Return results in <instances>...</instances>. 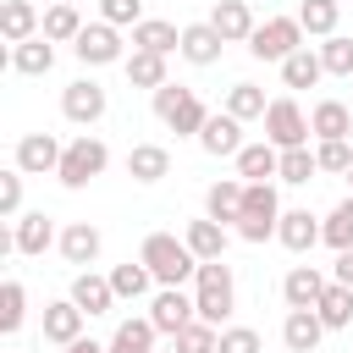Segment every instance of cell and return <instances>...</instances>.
<instances>
[{
    "mask_svg": "<svg viewBox=\"0 0 353 353\" xmlns=\"http://www.w3.org/2000/svg\"><path fill=\"white\" fill-rule=\"evenodd\" d=\"M138 259L154 270V281L160 287H182V281H193L199 276V254L188 248V237H176V232H149L143 237V248H138Z\"/></svg>",
    "mask_w": 353,
    "mask_h": 353,
    "instance_id": "1",
    "label": "cell"
},
{
    "mask_svg": "<svg viewBox=\"0 0 353 353\" xmlns=\"http://www.w3.org/2000/svg\"><path fill=\"white\" fill-rule=\"evenodd\" d=\"M193 303H199V320H210V325H226V320H232V309H237V281H232V265H226V259H199Z\"/></svg>",
    "mask_w": 353,
    "mask_h": 353,
    "instance_id": "2",
    "label": "cell"
},
{
    "mask_svg": "<svg viewBox=\"0 0 353 353\" xmlns=\"http://www.w3.org/2000/svg\"><path fill=\"white\" fill-rule=\"evenodd\" d=\"M276 226H281L276 182H243V210H237L232 232H237L243 243H265V237H276Z\"/></svg>",
    "mask_w": 353,
    "mask_h": 353,
    "instance_id": "3",
    "label": "cell"
},
{
    "mask_svg": "<svg viewBox=\"0 0 353 353\" xmlns=\"http://www.w3.org/2000/svg\"><path fill=\"white\" fill-rule=\"evenodd\" d=\"M154 116H160V121H165L176 138H199V132H204V121H210L204 99H199L193 88H182V83L154 88Z\"/></svg>",
    "mask_w": 353,
    "mask_h": 353,
    "instance_id": "4",
    "label": "cell"
},
{
    "mask_svg": "<svg viewBox=\"0 0 353 353\" xmlns=\"http://www.w3.org/2000/svg\"><path fill=\"white\" fill-rule=\"evenodd\" d=\"M105 165H110V149L94 138V132H77L66 149H61V165H55V176H61V188H88L94 176H105Z\"/></svg>",
    "mask_w": 353,
    "mask_h": 353,
    "instance_id": "5",
    "label": "cell"
},
{
    "mask_svg": "<svg viewBox=\"0 0 353 353\" xmlns=\"http://www.w3.org/2000/svg\"><path fill=\"white\" fill-rule=\"evenodd\" d=\"M292 50H303V22H298V11L292 17H265L259 28H254V39H248V55L254 61H287Z\"/></svg>",
    "mask_w": 353,
    "mask_h": 353,
    "instance_id": "6",
    "label": "cell"
},
{
    "mask_svg": "<svg viewBox=\"0 0 353 353\" xmlns=\"http://www.w3.org/2000/svg\"><path fill=\"white\" fill-rule=\"evenodd\" d=\"M72 55H77L83 66H116V61H127V39H121V28H110V22L99 17V22H88V28L72 39Z\"/></svg>",
    "mask_w": 353,
    "mask_h": 353,
    "instance_id": "7",
    "label": "cell"
},
{
    "mask_svg": "<svg viewBox=\"0 0 353 353\" xmlns=\"http://www.w3.org/2000/svg\"><path fill=\"white\" fill-rule=\"evenodd\" d=\"M265 138H270L276 149H298V143L314 138V127H309V116H303V105H298L292 94L270 99V110H265Z\"/></svg>",
    "mask_w": 353,
    "mask_h": 353,
    "instance_id": "8",
    "label": "cell"
},
{
    "mask_svg": "<svg viewBox=\"0 0 353 353\" xmlns=\"http://www.w3.org/2000/svg\"><path fill=\"white\" fill-rule=\"evenodd\" d=\"M105 110H110V94H105L94 77H77V83L61 88V116H66L72 127H94Z\"/></svg>",
    "mask_w": 353,
    "mask_h": 353,
    "instance_id": "9",
    "label": "cell"
},
{
    "mask_svg": "<svg viewBox=\"0 0 353 353\" xmlns=\"http://www.w3.org/2000/svg\"><path fill=\"white\" fill-rule=\"evenodd\" d=\"M149 320L160 325V336H176L182 325L199 320V303H193V292H182V287H154V298H149Z\"/></svg>",
    "mask_w": 353,
    "mask_h": 353,
    "instance_id": "10",
    "label": "cell"
},
{
    "mask_svg": "<svg viewBox=\"0 0 353 353\" xmlns=\"http://www.w3.org/2000/svg\"><path fill=\"white\" fill-rule=\"evenodd\" d=\"M61 138L55 132H22L17 138V154H11V165L17 171H28V176H44V171H55L61 165Z\"/></svg>",
    "mask_w": 353,
    "mask_h": 353,
    "instance_id": "11",
    "label": "cell"
},
{
    "mask_svg": "<svg viewBox=\"0 0 353 353\" xmlns=\"http://www.w3.org/2000/svg\"><path fill=\"white\" fill-rule=\"evenodd\" d=\"M199 149H204L210 160H237V149H243V121H237L232 110H210V121H204V132H199Z\"/></svg>",
    "mask_w": 353,
    "mask_h": 353,
    "instance_id": "12",
    "label": "cell"
},
{
    "mask_svg": "<svg viewBox=\"0 0 353 353\" xmlns=\"http://www.w3.org/2000/svg\"><path fill=\"white\" fill-rule=\"evenodd\" d=\"M66 298H72V303H77L88 320H94V314H110V309L121 303V298H116V287H110V276H99V270H77Z\"/></svg>",
    "mask_w": 353,
    "mask_h": 353,
    "instance_id": "13",
    "label": "cell"
},
{
    "mask_svg": "<svg viewBox=\"0 0 353 353\" xmlns=\"http://www.w3.org/2000/svg\"><path fill=\"white\" fill-rule=\"evenodd\" d=\"M61 259L66 265H77V270H88L94 259H99V248H105V237H99V226L94 221H72V226H61Z\"/></svg>",
    "mask_w": 353,
    "mask_h": 353,
    "instance_id": "14",
    "label": "cell"
},
{
    "mask_svg": "<svg viewBox=\"0 0 353 353\" xmlns=\"http://www.w3.org/2000/svg\"><path fill=\"white\" fill-rule=\"evenodd\" d=\"M210 28L226 39V44H248L254 39V6L248 0H215V11H210Z\"/></svg>",
    "mask_w": 353,
    "mask_h": 353,
    "instance_id": "15",
    "label": "cell"
},
{
    "mask_svg": "<svg viewBox=\"0 0 353 353\" xmlns=\"http://www.w3.org/2000/svg\"><path fill=\"white\" fill-rule=\"evenodd\" d=\"M325 287H331V276L320 265H292L287 281H281V298H287V309H314Z\"/></svg>",
    "mask_w": 353,
    "mask_h": 353,
    "instance_id": "16",
    "label": "cell"
},
{
    "mask_svg": "<svg viewBox=\"0 0 353 353\" xmlns=\"http://www.w3.org/2000/svg\"><path fill=\"white\" fill-rule=\"evenodd\" d=\"M11 237H17V254H28V259H39L50 243H61V232H55V221H50L44 210H28V215H17Z\"/></svg>",
    "mask_w": 353,
    "mask_h": 353,
    "instance_id": "17",
    "label": "cell"
},
{
    "mask_svg": "<svg viewBox=\"0 0 353 353\" xmlns=\"http://www.w3.org/2000/svg\"><path fill=\"white\" fill-rule=\"evenodd\" d=\"M320 232H325V221H314L309 210H281V226H276V243H281L287 254H309V248L320 243Z\"/></svg>",
    "mask_w": 353,
    "mask_h": 353,
    "instance_id": "18",
    "label": "cell"
},
{
    "mask_svg": "<svg viewBox=\"0 0 353 353\" xmlns=\"http://www.w3.org/2000/svg\"><path fill=\"white\" fill-rule=\"evenodd\" d=\"M83 309L72 303V298H55V303H44V342L50 347H66V342H77L83 336Z\"/></svg>",
    "mask_w": 353,
    "mask_h": 353,
    "instance_id": "19",
    "label": "cell"
},
{
    "mask_svg": "<svg viewBox=\"0 0 353 353\" xmlns=\"http://www.w3.org/2000/svg\"><path fill=\"white\" fill-rule=\"evenodd\" d=\"M221 50H226V39H221L210 22H188V28H182V50H176V55H182L188 66H215Z\"/></svg>",
    "mask_w": 353,
    "mask_h": 353,
    "instance_id": "20",
    "label": "cell"
},
{
    "mask_svg": "<svg viewBox=\"0 0 353 353\" xmlns=\"http://www.w3.org/2000/svg\"><path fill=\"white\" fill-rule=\"evenodd\" d=\"M6 66H11V72H22V77H44V72L55 66V39H44V33H33V39H22V44H11V55H6Z\"/></svg>",
    "mask_w": 353,
    "mask_h": 353,
    "instance_id": "21",
    "label": "cell"
},
{
    "mask_svg": "<svg viewBox=\"0 0 353 353\" xmlns=\"http://www.w3.org/2000/svg\"><path fill=\"white\" fill-rule=\"evenodd\" d=\"M320 336H325V320H320L314 309H287V320H281V342H287V353H314Z\"/></svg>",
    "mask_w": 353,
    "mask_h": 353,
    "instance_id": "22",
    "label": "cell"
},
{
    "mask_svg": "<svg viewBox=\"0 0 353 353\" xmlns=\"http://www.w3.org/2000/svg\"><path fill=\"white\" fill-rule=\"evenodd\" d=\"M0 33H6V44H22V39L44 33V11L33 0H6L0 6Z\"/></svg>",
    "mask_w": 353,
    "mask_h": 353,
    "instance_id": "23",
    "label": "cell"
},
{
    "mask_svg": "<svg viewBox=\"0 0 353 353\" xmlns=\"http://www.w3.org/2000/svg\"><path fill=\"white\" fill-rule=\"evenodd\" d=\"M127 176H132V182H160V176H171V149H165V143H132V149H127Z\"/></svg>",
    "mask_w": 353,
    "mask_h": 353,
    "instance_id": "24",
    "label": "cell"
},
{
    "mask_svg": "<svg viewBox=\"0 0 353 353\" xmlns=\"http://www.w3.org/2000/svg\"><path fill=\"white\" fill-rule=\"evenodd\" d=\"M276 165H281V149H276L270 138H259V143H243V149H237V176H243V182H270V176H276Z\"/></svg>",
    "mask_w": 353,
    "mask_h": 353,
    "instance_id": "25",
    "label": "cell"
},
{
    "mask_svg": "<svg viewBox=\"0 0 353 353\" xmlns=\"http://www.w3.org/2000/svg\"><path fill=\"white\" fill-rule=\"evenodd\" d=\"M237 210H243V176H221V182H210V188H204V215H210V221L232 226V221H237Z\"/></svg>",
    "mask_w": 353,
    "mask_h": 353,
    "instance_id": "26",
    "label": "cell"
},
{
    "mask_svg": "<svg viewBox=\"0 0 353 353\" xmlns=\"http://www.w3.org/2000/svg\"><path fill=\"white\" fill-rule=\"evenodd\" d=\"M110 287H116V298H121V303H138V298H154V287H160V281H154V270H149L143 259H127V265H116V270H110Z\"/></svg>",
    "mask_w": 353,
    "mask_h": 353,
    "instance_id": "27",
    "label": "cell"
},
{
    "mask_svg": "<svg viewBox=\"0 0 353 353\" xmlns=\"http://www.w3.org/2000/svg\"><path fill=\"white\" fill-rule=\"evenodd\" d=\"M132 50L171 55V50H182V28H176V22H165V17H143V22L132 28Z\"/></svg>",
    "mask_w": 353,
    "mask_h": 353,
    "instance_id": "28",
    "label": "cell"
},
{
    "mask_svg": "<svg viewBox=\"0 0 353 353\" xmlns=\"http://www.w3.org/2000/svg\"><path fill=\"white\" fill-rule=\"evenodd\" d=\"M154 336H160V325H154L149 314H132V320L116 325V336H110L105 347H110V353H154Z\"/></svg>",
    "mask_w": 353,
    "mask_h": 353,
    "instance_id": "29",
    "label": "cell"
},
{
    "mask_svg": "<svg viewBox=\"0 0 353 353\" xmlns=\"http://www.w3.org/2000/svg\"><path fill=\"white\" fill-rule=\"evenodd\" d=\"M121 66H127V83H132V88H149V94H154V88L171 83V77H165V55H154V50H132Z\"/></svg>",
    "mask_w": 353,
    "mask_h": 353,
    "instance_id": "30",
    "label": "cell"
},
{
    "mask_svg": "<svg viewBox=\"0 0 353 353\" xmlns=\"http://www.w3.org/2000/svg\"><path fill=\"white\" fill-rule=\"evenodd\" d=\"M320 77H325V61H320V50H309V44L281 61V83H287V88H314Z\"/></svg>",
    "mask_w": 353,
    "mask_h": 353,
    "instance_id": "31",
    "label": "cell"
},
{
    "mask_svg": "<svg viewBox=\"0 0 353 353\" xmlns=\"http://www.w3.org/2000/svg\"><path fill=\"white\" fill-rule=\"evenodd\" d=\"M314 314L325 320V331H347V325H353V287H342V281H331V287L320 292V303H314Z\"/></svg>",
    "mask_w": 353,
    "mask_h": 353,
    "instance_id": "32",
    "label": "cell"
},
{
    "mask_svg": "<svg viewBox=\"0 0 353 353\" xmlns=\"http://www.w3.org/2000/svg\"><path fill=\"white\" fill-rule=\"evenodd\" d=\"M221 110H232L237 121H265L270 99H265V88H259V83H232V88H226V105H221Z\"/></svg>",
    "mask_w": 353,
    "mask_h": 353,
    "instance_id": "33",
    "label": "cell"
},
{
    "mask_svg": "<svg viewBox=\"0 0 353 353\" xmlns=\"http://www.w3.org/2000/svg\"><path fill=\"white\" fill-rule=\"evenodd\" d=\"M309 127H314V138H347L353 132V110L342 99H320L309 110Z\"/></svg>",
    "mask_w": 353,
    "mask_h": 353,
    "instance_id": "34",
    "label": "cell"
},
{
    "mask_svg": "<svg viewBox=\"0 0 353 353\" xmlns=\"http://www.w3.org/2000/svg\"><path fill=\"white\" fill-rule=\"evenodd\" d=\"M182 237H188V248H193L199 259H226V226H221V221H210V215H204V221H188Z\"/></svg>",
    "mask_w": 353,
    "mask_h": 353,
    "instance_id": "35",
    "label": "cell"
},
{
    "mask_svg": "<svg viewBox=\"0 0 353 353\" xmlns=\"http://www.w3.org/2000/svg\"><path fill=\"white\" fill-rule=\"evenodd\" d=\"M298 22H303L309 39H331L336 22H342V0H303L298 6Z\"/></svg>",
    "mask_w": 353,
    "mask_h": 353,
    "instance_id": "36",
    "label": "cell"
},
{
    "mask_svg": "<svg viewBox=\"0 0 353 353\" xmlns=\"http://www.w3.org/2000/svg\"><path fill=\"white\" fill-rule=\"evenodd\" d=\"M22 320H28V287H22L17 276H6V281H0V331L17 336Z\"/></svg>",
    "mask_w": 353,
    "mask_h": 353,
    "instance_id": "37",
    "label": "cell"
},
{
    "mask_svg": "<svg viewBox=\"0 0 353 353\" xmlns=\"http://www.w3.org/2000/svg\"><path fill=\"white\" fill-rule=\"evenodd\" d=\"M314 171H320V160H314V149H309V143H298V149H281V165H276V182H292V188H303V182H314Z\"/></svg>",
    "mask_w": 353,
    "mask_h": 353,
    "instance_id": "38",
    "label": "cell"
},
{
    "mask_svg": "<svg viewBox=\"0 0 353 353\" xmlns=\"http://www.w3.org/2000/svg\"><path fill=\"white\" fill-rule=\"evenodd\" d=\"M83 28H88V22H83V11H77V6H44V39L72 44Z\"/></svg>",
    "mask_w": 353,
    "mask_h": 353,
    "instance_id": "39",
    "label": "cell"
},
{
    "mask_svg": "<svg viewBox=\"0 0 353 353\" xmlns=\"http://www.w3.org/2000/svg\"><path fill=\"white\" fill-rule=\"evenodd\" d=\"M171 342H176L182 353H221V325H210V320H193V325H182Z\"/></svg>",
    "mask_w": 353,
    "mask_h": 353,
    "instance_id": "40",
    "label": "cell"
},
{
    "mask_svg": "<svg viewBox=\"0 0 353 353\" xmlns=\"http://www.w3.org/2000/svg\"><path fill=\"white\" fill-rule=\"evenodd\" d=\"M320 243H331L336 254H342V248H353V193H347V199H342V204L325 215V232H320Z\"/></svg>",
    "mask_w": 353,
    "mask_h": 353,
    "instance_id": "41",
    "label": "cell"
},
{
    "mask_svg": "<svg viewBox=\"0 0 353 353\" xmlns=\"http://www.w3.org/2000/svg\"><path fill=\"white\" fill-rule=\"evenodd\" d=\"M320 61H325L331 77H353V39H347V33H331V39L320 44Z\"/></svg>",
    "mask_w": 353,
    "mask_h": 353,
    "instance_id": "42",
    "label": "cell"
},
{
    "mask_svg": "<svg viewBox=\"0 0 353 353\" xmlns=\"http://www.w3.org/2000/svg\"><path fill=\"white\" fill-rule=\"evenodd\" d=\"M314 160H320V171H336V176H347V171H353V143H347V138H320Z\"/></svg>",
    "mask_w": 353,
    "mask_h": 353,
    "instance_id": "43",
    "label": "cell"
},
{
    "mask_svg": "<svg viewBox=\"0 0 353 353\" xmlns=\"http://www.w3.org/2000/svg\"><path fill=\"white\" fill-rule=\"evenodd\" d=\"M22 176H28V171H17V165L0 171V215H6V221L22 215Z\"/></svg>",
    "mask_w": 353,
    "mask_h": 353,
    "instance_id": "44",
    "label": "cell"
},
{
    "mask_svg": "<svg viewBox=\"0 0 353 353\" xmlns=\"http://www.w3.org/2000/svg\"><path fill=\"white\" fill-rule=\"evenodd\" d=\"M221 353H265L254 325H221Z\"/></svg>",
    "mask_w": 353,
    "mask_h": 353,
    "instance_id": "45",
    "label": "cell"
},
{
    "mask_svg": "<svg viewBox=\"0 0 353 353\" xmlns=\"http://www.w3.org/2000/svg\"><path fill=\"white\" fill-rule=\"evenodd\" d=\"M99 17L110 28H138L143 22V0H99Z\"/></svg>",
    "mask_w": 353,
    "mask_h": 353,
    "instance_id": "46",
    "label": "cell"
},
{
    "mask_svg": "<svg viewBox=\"0 0 353 353\" xmlns=\"http://www.w3.org/2000/svg\"><path fill=\"white\" fill-rule=\"evenodd\" d=\"M331 281L353 287V248H342V254H336V265H331Z\"/></svg>",
    "mask_w": 353,
    "mask_h": 353,
    "instance_id": "47",
    "label": "cell"
},
{
    "mask_svg": "<svg viewBox=\"0 0 353 353\" xmlns=\"http://www.w3.org/2000/svg\"><path fill=\"white\" fill-rule=\"evenodd\" d=\"M61 353H110V347H105V342H94V336H77V342H66Z\"/></svg>",
    "mask_w": 353,
    "mask_h": 353,
    "instance_id": "48",
    "label": "cell"
},
{
    "mask_svg": "<svg viewBox=\"0 0 353 353\" xmlns=\"http://www.w3.org/2000/svg\"><path fill=\"white\" fill-rule=\"evenodd\" d=\"M50 6H77V0H50Z\"/></svg>",
    "mask_w": 353,
    "mask_h": 353,
    "instance_id": "49",
    "label": "cell"
},
{
    "mask_svg": "<svg viewBox=\"0 0 353 353\" xmlns=\"http://www.w3.org/2000/svg\"><path fill=\"white\" fill-rule=\"evenodd\" d=\"M165 353H182V347H176V342H171V347H165Z\"/></svg>",
    "mask_w": 353,
    "mask_h": 353,
    "instance_id": "50",
    "label": "cell"
},
{
    "mask_svg": "<svg viewBox=\"0 0 353 353\" xmlns=\"http://www.w3.org/2000/svg\"><path fill=\"white\" fill-rule=\"evenodd\" d=\"M347 182H353V171H347Z\"/></svg>",
    "mask_w": 353,
    "mask_h": 353,
    "instance_id": "51",
    "label": "cell"
}]
</instances>
